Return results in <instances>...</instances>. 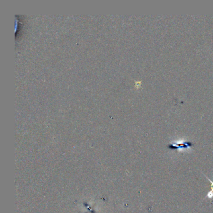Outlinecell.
Wrapping results in <instances>:
<instances>
[{"label": "cell", "mask_w": 213, "mask_h": 213, "mask_svg": "<svg viewBox=\"0 0 213 213\" xmlns=\"http://www.w3.org/2000/svg\"><path fill=\"white\" fill-rule=\"evenodd\" d=\"M206 198H208V199H209V200H212V198H213V192L212 191H209V193H208L206 196Z\"/></svg>", "instance_id": "obj_1"}]
</instances>
